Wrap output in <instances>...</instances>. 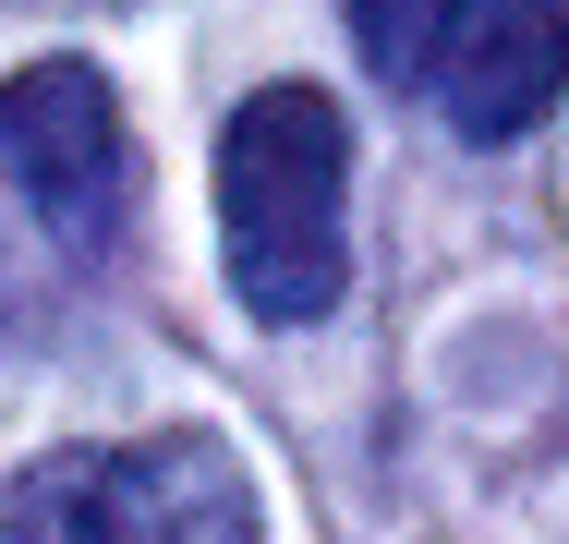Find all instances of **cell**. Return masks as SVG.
Returning <instances> with one entry per match:
<instances>
[{"instance_id": "6da1fadb", "label": "cell", "mask_w": 569, "mask_h": 544, "mask_svg": "<svg viewBox=\"0 0 569 544\" xmlns=\"http://www.w3.org/2000/svg\"><path fill=\"white\" fill-rule=\"evenodd\" d=\"M351 121L328 85H254L219 133V254L242 315L267 326H316L351 279Z\"/></svg>"}, {"instance_id": "7a4b0ae2", "label": "cell", "mask_w": 569, "mask_h": 544, "mask_svg": "<svg viewBox=\"0 0 569 544\" xmlns=\"http://www.w3.org/2000/svg\"><path fill=\"white\" fill-rule=\"evenodd\" d=\"M0 544H254V484L219 435H121L49 447L12 472Z\"/></svg>"}, {"instance_id": "3957f363", "label": "cell", "mask_w": 569, "mask_h": 544, "mask_svg": "<svg viewBox=\"0 0 569 544\" xmlns=\"http://www.w3.org/2000/svg\"><path fill=\"white\" fill-rule=\"evenodd\" d=\"M363 61L412 98H437L449 133L521 145L569 98V0H351Z\"/></svg>"}, {"instance_id": "277c9868", "label": "cell", "mask_w": 569, "mask_h": 544, "mask_svg": "<svg viewBox=\"0 0 569 544\" xmlns=\"http://www.w3.org/2000/svg\"><path fill=\"white\" fill-rule=\"evenodd\" d=\"M0 170L49 218V242L110 254L133 218V121H121L98 61H24L0 85Z\"/></svg>"}]
</instances>
